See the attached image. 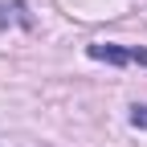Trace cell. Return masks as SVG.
<instances>
[{
    "instance_id": "cell-1",
    "label": "cell",
    "mask_w": 147,
    "mask_h": 147,
    "mask_svg": "<svg viewBox=\"0 0 147 147\" xmlns=\"http://www.w3.org/2000/svg\"><path fill=\"white\" fill-rule=\"evenodd\" d=\"M94 61H106V65H131V61H139V65H147V49H139V45H131V49H123V45H90L86 49Z\"/></svg>"
},
{
    "instance_id": "cell-2",
    "label": "cell",
    "mask_w": 147,
    "mask_h": 147,
    "mask_svg": "<svg viewBox=\"0 0 147 147\" xmlns=\"http://www.w3.org/2000/svg\"><path fill=\"white\" fill-rule=\"evenodd\" d=\"M8 25H21V29H29V25H33V16H29V4H25V0L0 4V29H8Z\"/></svg>"
},
{
    "instance_id": "cell-3",
    "label": "cell",
    "mask_w": 147,
    "mask_h": 147,
    "mask_svg": "<svg viewBox=\"0 0 147 147\" xmlns=\"http://www.w3.org/2000/svg\"><path fill=\"white\" fill-rule=\"evenodd\" d=\"M131 123H135V127H147V106H135V110H131Z\"/></svg>"
}]
</instances>
